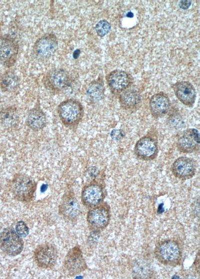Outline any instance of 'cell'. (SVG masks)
<instances>
[{
    "label": "cell",
    "instance_id": "obj_1",
    "mask_svg": "<svg viewBox=\"0 0 200 279\" xmlns=\"http://www.w3.org/2000/svg\"><path fill=\"white\" fill-rule=\"evenodd\" d=\"M182 253L180 243L172 239L158 242L154 249V255L157 260L164 265L171 266H176L180 263Z\"/></svg>",
    "mask_w": 200,
    "mask_h": 279
},
{
    "label": "cell",
    "instance_id": "obj_2",
    "mask_svg": "<svg viewBox=\"0 0 200 279\" xmlns=\"http://www.w3.org/2000/svg\"><path fill=\"white\" fill-rule=\"evenodd\" d=\"M57 112L62 123L68 128L76 127L84 114L82 105L78 101L73 99L62 102L58 107Z\"/></svg>",
    "mask_w": 200,
    "mask_h": 279
},
{
    "label": "cell",
    "instance_id": "obj_3",
    "mask_svg": "<svg viewBox=\"0 0 200 279\" xmlns=\"http://www.w3.org/2000/svg\"><path fill=\"white\" fill-rule=\"evenodd\" d=\"M36 183L30 176L17 173L13 177L10 189L14 198L22 202H30L34 196Z\"/></svg>",
    "mask_w": 200,
    "mask_h": 279
},
{
    "label": "cell",
    "instance_id": "obj_4",
    "mask_svg": "<svg viewBox=\"0 0 200 279\" xmlns=\"http://www.w3.org/2000/svg\"><path fill=\"white\" fill-rule=\"evenodd\" d=\"M110 216L109 205L102 202L89 209L86 220L90 228L94 231L98 232L107 227L110 223Z\"/></svg>",
    "mask_w": 200,
    "mask_h": 279
},
{
    "label": "cell",
    "instance_id": "obj_5",
    "mask_svg": "<svg viewBox=\"0 0 200 279\" xmlns=\"http://www.w3.org/2000/svg\"><path fill=\"white\" fill-rule=\"evenodd\" d=\"M24 242L12 227L4 229L0 233V248L6 254L14 256L22 251Z\"/></svg>",
    "mask_w": 200,
    "mask_h": 279
},
{
    "label": "cell",
    "instance_id": "obj_6",
    "mask_svg": "<svg viewBox=\"0 0 200 279\" xmlns=\"http://www.w3.org/2000/svg\"><path fill=\"white\" fill-rule=\"evenodd\" d=\"M33 256L38 267L44 269L52 268L56 263L58 250L54 244L46 242L38 245L35 248Z\"/></svg>",
    "mask_w": 200,
    "mask_h": 279
},
{
    "label": "cell",
    "instance_id": "obj_7",
    "mask_svg": "<svg viewBox=\"0 0 200 279\" xmlns=\"http://www.w3.org/2000/svg\"><path fill=\"white\" fill-rule=\"evenodd\" d=\"M72 82L69 73L62 69H54L44 76L43 83L45 87L50 91L58 92L68 88Z\"/></svg>",
    "mask_w": 200,
    "mask_h": 279
},
{
    "label": "cell",
    "instance_id": "obj_8",
    "mask_svg": "<svg viewBox=\"0 0 200 279\" xmlns=\"http://www.w3.org/2000/svg\"><path fill=\"white\" fill-rule=\"evenodd\" d=\"M158 153L157 138L149 134L140 138L134 147L135 155L142 160H152L157 157Z\"/></svg>",
    "mask_w": 200,
    "mask_h": 279
},
{
    "label": "cell",
    "instance_id": "obj_9",
    "mask_svg": "<svg viewBox=\"0 0 200 279\" xmlns=\"http://www.w3.org/2000/svg\"><path fill=\"white\" fill-rule=\"evenodd\" d=\"M64 267L66 273L72 276L87 268L86 263L79 246H75L68 251L64 259Z\"/></svg>",
    "mask_w": 200,
    "mask_h": 279
},
{
    "label": "cell",
    "instance_id": "obj_10",
    "mask_svg": "<svg viewBox=\"0 0 200 279\" xmlns=\"http://www.w3.org/2000/svg\"><path fill=\"white\" fill-rule=\"evenodd\" d=\"M133 80L130 74L121 70H114L106 76V82L110 92L116 96H119L122 92L130 87Z\"/></svg>",
    "mask_w": 200,
    "mask_h": 279
},
{
    "label": "cell",
    "instance_id": "obj_11",
    "mask_svg": "<svg viewBox=\"0 0 200 279\" xmlns=\"http://www.w3.org/2000/svg\"><path fill=\"white\" fill-rule=\"evenodd\" d=\"M18 45L12 38L8 36L0 37V63L10 68L16 61Z\"/></svg>",
    "mask_w": 200,
    "mask_h": 279
},
{
    "label": "cell",
    "instance_id": "obj_12",
    "mask_svg": "<svg viewBox=\"0 0 200 279\" xmlns=\"http://www.w3.org/2000/svg\"><path fill=\"white\" fill-rule=\"evenodd\" d=\"M58 48V41L56 36L48 33L38 39L33 47V52L40 59H47L52 57Z\"/></svg>",
    "mask_w": 200,
    "mask_h": 279
},
{
    "label": "cell",
    "instance_id": "obj_13",
    "mask_svg": "<svg viewBox=\"0 0 200 279\" xmlns=\"http://www.w3.org/2000/svg\"><path fill=\"white\" fill-rule=\"evenodd\" d=\"M173 175L183 180L194 176L196 171V162L192 158L181 156L176 159L171 166Z\"/></svg>",
    "mask_w": 200,
    "mask_h": 279
},
{
    "label": "cell",
    "instance_id": "obj_14",
    "mask_svg": "<svg viewBox=\"0 0 200 279\" xmlns=\"http://www.w3.org/2000/svg\"><path fill=\"white\" fill-rule=\"evenodd\" d=\"M200 133L196 128H188L184 130L176 141V148L182 153H192L200 149Z\"/></svg>",
    "mask_w": 200,
    "mask_h": 279
},
{
    "label": "cell",
    "instance_id": "obj_15",
    "mask_svg": "<svg viewBox=\"0 0 200 279\" xmlns=\"http://www.w3.org/2000/svg\"><path fill=\"white\" fill-rule=\"evenodd\" d=\"M58 212L68 221L74 222L77 219L80 213V207L73 192L69 191L64 195L58 206Z\"/></svg>",
    "mask_w": 200,
    "mask_h": 279
},
{
    "label": "cell",
    "instance_id": "obj_16",
    "mask_svg": "<svg viewBox=\"0 0 200 279\" xmlns=\"http://www.w3.org/2000/svg\"><path fill=\"white\" fill-rule=\"evenodd\" d=\"M104 192L103 187L96 182L85 185L82 190L81 199L86 207L92 208L103 202Z\"/></svg>",
    "mask_w": 200,
    "mask_h": 279
},
{
    "label": "cell",
    "instance_id": "obj_17",
    "mask_svg": "<svg viewBox=\"0 0 200 279\" xmlns=\"http://www.w3.org/2000/svg\"><path fill=\"white\" fill-rule=\"evenodd\" d=\"M172 88L175 96L181 103L188 107H193L196 92L192 84L186 81H178L173 84Z\"/></svg>",
    "mask_w": 200,
    "mask_h": 279
},
{
    "label": "cell",
    "instance_id": "obj_18",
    "mask_svg": "<svg viewBox=\"0 0 200 279\" xmlns=\"http://www.w3.org/2000/svg\"><path fill=\"white\" fill-rule=\"evenodd\" d=\"M149 106L152 117L159 118L168 113L170 108L171 102L167 94L163 92H160L152 96Z\"/></svg>",
    "mask_w": 200,
    "mask_h": 279
},
{
    "label": "cell",
    "instance_id": "obj_19",
    "mask_svg": "<svg viewBox=\"0 0 200 279\" xmlns=\"http://www.w3.org/2000/svg\"><path fill=\"white\" fill-rule=\"evenodd\" d=\"M118 101L122 109L132 112L140 107L142 98L140 92L130 87L119 95Z\"/></svg>",
    "mask_w": 200,
    "mask_h": 279
},
{
    "label": "cell",
    "instance_id": "obj_20",
    "mask_svg": "<svg viewBox=\"0 0 200 279\" xmlns=\"http://www.w3.org/2000/svg\"><path fill=\"white\" fill-rule=\"evenodd\" d=\"M26 123L28 127L34 131L41 130L46 124V114L40 107L36 106L28 111Z\"/></svg>",
    "mask_w": 200,
    "mask_h": 279
},
{
    "label": "cell",
    "instance_id": "obj_21",
    "mask_svg": "<svg viewBox=\"0 0 200 279\" xmlns=\"http://www.w3.org/2000/svg\"><path fill=\"white\" fill-rule=\"evenodd\" d=\"M19 115L16 108L9 106L0 111V123L6 128H14L19 124Z\"/></svg>",
    "mask_w": 200,
    "mask_h": 279
},
{
    "label": "cell",
    "instance_id": "obj_22",
    "mask_svg": "<svg viewBox=\"0 0 200 279\" xmlns=\"http://www.w3.org/2000/svg\"><path fill=\"white\" fill-rule=\"evenodd\" d=\"M86 94L92 103L102 99L104 96V87L102 79L98 78L91 82L86 89Z\"/></svg>",
    "mask_w": 200,
    "mask_h": 279
},
{
    "label": "cell",
    "instance_id": "obj_23",
    "mask_svg": "<svg viewBox=\"0 0 200 279\" xmlns=\"http://www.w3.org/2000/svg\"><path fill=\"white\" fill-rule=\"evenodd\" d=\"M19 84L18 76L11 71L5 72L0 77V88L3 92H14L18 88Z\"/></svg>",
    "mask_w": 200,
    "mask_h": 279
},
{
    "label": "cell",
    "instance_id": "obj_24",
    "mask_svg": "<svg viewBox=\"0 0 200 279\" xmlns=\"http://www.w3.org/2000/svg\"><path fill=\"white\" fill-rule=\"evenodd\" d=\"M111 29L110 23L106 20L100 21L96 25L95 30L97 35L103 37L108 34Z\"/></svg>",
    "mask_w": 200,
    "mask_h": 279
},
{
    "label": "cell",
    "instance_id": "obj_25",
    "mask_svg": "<svg viewBox=\"0 0 200 279\" xmlns=\"http://www.w3.org/2000/svg\"><path fill=\"white\" fill-rule=\"evenodd\" d=\"M16 232L22 237H26L29 233V229L26 224L22 221L18 222L15 226Z\"/></svg>",
    "mask_w": 200,
    "mask_h": 279
},
{
    "label": "cell",
    "instance_id": "obj_26",
    "mask_svg": "<svg viewBox=\"0 0 200 279\" xmlns=\"http://www.w3.org/2000/svg\"><path fill=\"white\" fill-rule=\"evenodd\" d=\"M110 137L114 141H120L124 137V131L120 129H114L110 132Z\"/></svg>",
    "mask_w": 200,
    "mask_h": 279
},
{
    "label": "cell",
    "instance_id": "obj_27",
    "mask_svg": "<svg viewBox=\"0 0 200 279\" xmlns=\"http://www.w3.org/2000/svg\"><path fill=\"white\" fill-rule=\"evenodd\" d=\"M191 5V1H182L180 2V7L184 10L188 9Z\"/></svg>",
    "mask_w": 200,
    "mask_h": 279
},
{
    "label": "cell",
    "instance_id": "obj_28",
    "mask_svg": "<svg viewBox=\"0 0 200 279\" xmlns=\"http://www.w3.org/2000/svg\"><path fill=\"white\" fill-rule=\"evenodd\" d=\"M126 16H127V17H133V14H132V13H131V12H128V13L127 14V15H126Z\"/></svg>",
    "mask_w": 200,
    "mask_h": 279
}]
</instances>
